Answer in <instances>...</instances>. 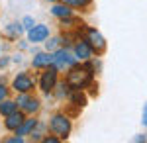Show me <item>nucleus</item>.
Listing matches in <instances>:
<instances>
[{"mask_svg":"<svg viewBox=\"0 0 147 143\" xmlns=\"http://www.w3.org/2000/svg\"><path fill=\"white\" fill-rule=\"evenodd\" d=\"M84 41L90 45V49H92V51H96V53H102V51L106 49V39H104L102 33L96 32V30H88Z\"/></svg>","mask_w":147,"mask_h":143,"instance_id":"nucleus-4","label":"nucleus"},{"mask_svg":"<svg viewBox=\"0 0 147 143\" xmlns=\"http://www.w3.org/2000/svg\"><path fill=\"white\" fill-rule=\"evenodd\" d=\"M34 26H35L34 18H30V16H26V18H24V28H26V30H32Z\"/></svg>","mask_w":147,"mask_h":143,"instance_id":"nucleus-18","label":"nucleus"},{"mask_svg":"<svg viewBox=\"0 0 147 143\" xmlns=\"http://www.w3.org/2000/svg\"><path fill=\"white\" fill-rule=\"evenodd\" d=\"M143 123H145V125H147V106H145V108H143Z\"/></svg>","mask_w":147,"mask_h":143,"instance_id":"nucleus-23","label":"nucleus"},{"mask_svg":"<svg viewBox=\"0 0 147 143\" xmlns=\"http://www.w3.org/2000/svg\"><path fill=\"white\" fill-rule=\"evenodd\" d=\"M51 12H53V16L61 18V20H69V18L73 16V12H71V8H69L67 4H55Z\"/></svg>","mask_w":147,"mask_h":143,"instance_id":"nucleus-12","label":"nucleus"},{"mask_svg":"<svg viewBox=\"0 0 147 143\" xmlns=\"http://www.w3.org/2000/svg\"><path fill=\"white\" fill-rule=\"evenodd\" d=\"M92 82V67H71L67 73V84L73 90H82Z\"/></svg>","mask_w":147,"mask_h":143,"instance_id":"nucleus-1","label":"nucleus"},{"mask_svg":"<svg viewBox=\"0 0 147 143\" xmlns=\"http://www.w3.org/2000/svg\"><path fill=\"white\" fill-rule=\"evenodd\" d=\"M6 98V88H4V84H0V102Z\"/></svg>","mask_w":147,"mask_h":143,"instance_id":"nucleus-20","label":"nucleus"},{"mask_svg":"<svg viewBox=\"0 0 147 143\" xmlns=\"http://www.w3.org/2000/svg\"><path fill=\"white\" fill-rule=\"evenodd\" d=\"M37 125V120H24L20 125H18V135H26V133H30V132H34V127Z\"/></svg>","mask_w":147,"mask_h":143,"instance_id":"nucleus-13","label":"nucleus"},{"mask_svg":"<svg viewBox=\"0 0 147 143\" xmlns=\"http://www.w3.org/2000/svg\"><path fill=\"white\" fill-rule=\"evenodd\" d=\"M90 0H63V4L67 6H75V8H82V6H88Z\"/></svg>","mask_w":147,"mask_h":143,"instance_id":"nucleus-16","label":"nucleus"},{"mask_svg":"<svg viewBox=\"0 0 147 143\" xmlns=\"http://www.w3.org/2000/svg\"><path fill=\"white\" fill-rule=\"evenodd\" d=\"M49 130L55 133L59 139H65L69 133H71V121H69L67 116L57 114V116H53L51 121H49Z\"/></svg>","mask_w":147,"mask_h":143,"instance_id":"nucleus-2","label":"nucleus"},{"mask_svg":"<svg viewBox=\"0 0 147 143\" xmlns=\"http://www.w3.org/2000/svg\"><path fill=\"white\" fill-rule=\"evenodd\" d=\"M43 141H45V143H57V141H59V137H45Z\"/></svg>","mask_w":147,"mask_h":143,"instance_id":"nucleus-22","label":"nucleus"},{"mask_svg":"<svg viewBox=\"0 0 147 143\" xmlns=\"http://www.w3.org/2000/svg\"><path fill=\"white\" fill-rule=\"evenodd\" d=\"M57 45H59V39H51V41H47V49H55Z\"/></svg>","mask_w":147,"mask_h":143,"instance_id":"nucleus-19","label":"nucleus"},{"mask_svg":"<svg viewBox=\"0 0 147 143\" xmlns=\"http://www.w3.org/2000/svg\"><path fill=\"white\" fill-rule=\"evenodd\" d=\"M16 104L22 106L26 112H35L37 108H39V100L26 96V92H20V96H18V100H16Z\"/></svg>","mask_w":147,"mask_h":143,"instance_id":"nucleus-8","label":"nucleus"},{"mask_svg":"<svg viewBox=\"0 0 147 143\" xmlns=\"http://www.w3.org/2000/svg\"><path fill=\"white\" fill-rule=\"evenodd\" d=\"M49 2H55V0H49Z\"/></svg>","mask_w":147,"mask_h":143,"instance_id":"nucleus-25","label":"nucleus"},{"mask_svg":"<svg viewBox=\"0 0 147 143\" xmlns=\"http://www.w3.org/2000/svg\"><path fill=\"white\" fill-rule=\"evenodd\" d=\"M8 65V59H2V61H0V69H2V67H6Z\"/></svg>","mask_w":147,"mask_h":143,"instance_id":"nucleus-24","label":"nucleus"},{"mask_svg":"<svg viewBox=\"0 0 147 143\" xmlns=\"http://www.w3.org/2000/svg\"><path fill=\"white\" fill-rule=\"evenodd\" d=\"M6 141H8V143H22L24 139L20 137V135H18V137H12V139H6Z\"/></svg>","mask_w":147,"mask_h":143,"instance_id":"nucleus-21","label":"nucleus"},{"mask_svg":"<svg viewBox=\"0 0 147 143\" xmlns=\"http://www.w3.org/2000/svg\"><path fill=\"white\" fill-rule=\"evenodd\" d=\"M77 63V57H73L69 51L65 49H57L55 53L51 55V65L55 67L57 71H63V69H71V67Z\"/></svg>","mask_w":147,"mask_h":143,"instance_id":"nucleus-3","label":"nucleus"},{"mask_svg":"<svg viewBox=\"0 0 147 143\" xmlns=\"http://www.w3.org/2000/svg\"><path fill=\"white\" fill-rule=\"evenodd\" d=\"M55 84H57V69L55 67H51V69L47 67V71L39 78V86H41L43 92H51L55 88Z\"/></svg>","mask_w":147,"mask_h":143,"instance_id":"nucleus-5","label":"nucleus"},{"mask_svg":"<svg viewBox=\"0 0 147 143\" xmlns=\"http://www.w3.org/2000/svg\"><path fill=\"white\" fill-rule=\"evenodd\" d=\"M75 55H77V59H80V61L90 59V55H92L90 45L86 43V41H80V43H77V45H75Z\"/></svg>","mask_w":147,"mask_h":143,"instance_id":"nucleus-10","label":"nucleus"},{"mask_svg":"<svg viewBox=\"0 0 147 143\" xmlns=\"http://www.w3.org/2000/svg\"><path fill=\"white\" fill-rule=\"evenodd\" d=\"M71 100H73L75 106H84V104H86V98H84V94H80V90H75L73 96H71Z\"/></svg>","mask_w":147,"mask_h":143,"instance_id":"nucleus-15","label":"nucleus"},{"mask_svg":"<svg viewBox=\"0 0 147 143\" xmlns=\"http://www.w3.org/2000/svg\"><path fill=\"white\" fill-rule=\"evenodd\" d=\"M22 32H24L22 24H10V28H8V33H10V35H20Z\"/></svg>","mask_w":147,"mask_h":143,"instance_id":"nucleus-17","label":"nucleus"},{"mask_svg":"<svg viewBox=\"0 0 147 143\" xmlns=\"http://www.w3.org/2000/svg\"><path fill=\"white\" fill-rule=\"evenodd\" d=\"M24 120H26V118H24L22 112H16V110H14L12 114H8V116H6L4 125H6V130H18V125H20Z\"/></svg>","mask_w":147,"mask_h":143,"instance_id":"nucleus-9","label":"nucleus"},{"mask_svg":"<svg viewBox=\"0 0 147 143\" xmlns=\"http://www.w3.org/2000/svg\"><path fill=\"white\" fill-rule=\"evenodd\" d=\"M34 80H32V77L30 75H26V73H22V75H18V77L14 78V90L16 92H30L32 88H34Z\"/></svg>","mask_w":147,"mask_h":143,"instance_id":"nucleus-6","label":"nucleus"},{"mask_svg":"<svg viewBox=\"0 0 147 143\" xmlns=\"http://www.w3.org/2000/svg\"><path fill=\"white\" fill-rule=\"evenodd\" d=\"M34 69H45V67L51 65V53H37L32 61Z\"/></svg>","mask_w":147,"mask_h":143,"instance_id":"nucleus-11","label":"nucleus"},{"mask_svg":"<svg viewBox=\"0 0 147 143\" xmlns=\"http://www.w3.org/2000/svg\"><path fill=\"white\" fill-rule=\"evenodd\" d=\"M30 41H34V43H39V41H45L47 35H49V28L43 26V24H35L34 28L30 30Z\"/></svg>","mask_w":147,"mask_h":143,"instance_id":"nucleus-7","label":"nucleus"},{"mask_svg":"<svg viewBox=\"0 0 147 143\" xmlns=\"http://www.w3.org/2000/svg\"><path fill=\"white\" fill-rule=\"evenodd\" d=\"M16 106H18L16 102L4 98V100H2V104H0V114H2V116H8V114H12V112L16 110Z\"/></svg>","mask_w":147,"mask_h":143,"instance_id":"nucleus-14","label":"nucleus"}]
</instances>
